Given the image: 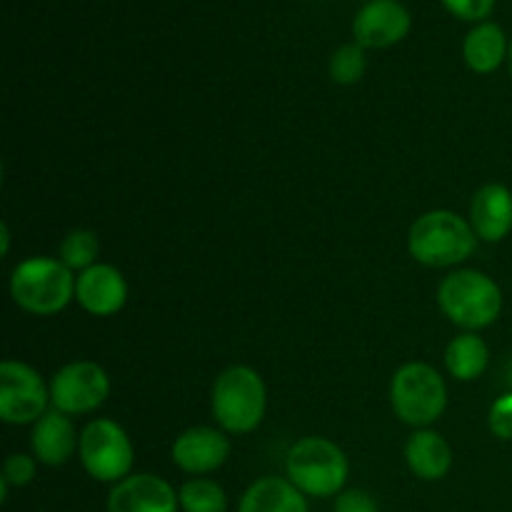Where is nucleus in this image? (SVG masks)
<instances>
[{
	"label": "nucleus",
	"mask_w": 512,
	"mask_h": 512,
	"mask_svg": "<svg viewBox=\"0 0 512 512\" xmlns=\"http://www.w3.org/2000/svg\"><path fill=\"white\" fill-rule=\"evenodd\" d=\"M478 235L468 220L453 210H430L420 215L408 235V248L418 263L428 268H450L475 253Z\"/></svg>",
	"instance_id": "f257e3e1"
},
{
	"label": "nucleus",
	"mask_w": 512,
	"mask_h": 512,
	"mask_svg": "<svg viewBox=\"0 0 512 512\" xmlns=\"http://www.w3.org/2000/svg\"><path fill=\"white\" fill-rule=\"evenodd\" d=\"M438 305L450 323L475 333L498 320L503 293L498 283L480 270H455L440 283Z\"/></svg>",
	"instance_id": "f03ea898"
},
{
	"label": "nucleus",
	"mask_w": 512,
	"mask_h": 512,
	"mask_svg": "<svg viewBox=\"0 0 512 512\" xmlns=\"http://www.w3.org/2000/svg\"><path fill=\"white\" fill-rule=\"evenodd\" d=\"M265 383L248 365H233L213 385V415L225 433L243 435L263 423Z\"/></svg>",
	"instance_id": "7ed1b4c3"
},
{
	"label": "nucleus",
	"mask_w": 512,
	"mask_h": 512,
	"mask_svg": "<svg viewBox=\"0 0 512 512\" xmlns=\"http://www.w3.org/2000/svg\"><path fill=\"white\" fill-rule=\"evenodd\" d=\"M288 480L310 498H333L348 480V458L328 438H303L285 460Z\"/></svg>",
	"instance_id": "20e7f679"
},
{
	"label": "nucleus",
	"mask_w": 512,
	"mask_h": 512,
	"mask_svg": "<svg viewBox=\"0 0 512 512\" xmlns=\"http://www.w3.org/2000/svg\"><path fill=\"white\" fill-rule=\"evenodd\" d=\"M75 275L60 260L28 258L13 270L10 295L33 315H55L75 298Z\"/></svg>",
	"instance_id": "39448f33"
},
{
	"label": "nucleus",
	"mask_w": 512,
	"mask_h": 512,
	"mask_svg": "<svg viewBox=\"0 0 512 512\" xmlns=\"http://www.w3.org/2000/svg\"><path fill=\"white\" fill-rule=\"evenodd\" d=\"M390 403L403 423L425 428L445 413L448 388L433 365L408 363L395 373L390 385Z\"/></svg>",
	"instance_id": "423d86ee"
},
{
	"label": "nucleus",
	"mask_w": 512,
	"mask_h": 512,
	"mask_svg": "<svg viewBox=\"0 0 512 512\" xmlns=\"http://www.w3.org/2000/svg\"><path fill=\"white\" fill-rule=\"evenodd\" d=\"M80 460L98 483H120L133 468V443L115 420H93L80 433Z\"/></svg>",
	"instance_id": "0eeeda50"
},
{
	"label": "nucleus",
	"mask_w": 512,
	"mask_h": 512,
	"mask_svg": "<svg viewBox=\"0 0 512 512\" xmlns=\"http://www.w3.org/2000/svg\"><path fill=\"white\" fill-rule=\"evenodd\" d=\"M50 388L30 365L3 360L0 365V418L8 425L38 423L48 413Z\"/></svg>",
	"instance_id": "6e6552de"
},
{
	"label": "nucleus",
	"mask_w": 512,
	"mask_h": 512,
	"mask_svg": "<svg viewBox=\"0 0 512 512\" xmlns=\"http://www.w3.org/2000/svg\"><path fill=\"white\" fill-rule=\"evenodd\" d=\"M110 395L108 373L93 360H75L50 380V403L65 415L93 413Z\"/></svg>",
	"instance_id": "1a4fd4ad"
},
{
	"label": "nucleus",
	"mask_w": 512,
	"mask_h": 512,
	"mask_svg": "<svg viewBox=\"0 0 512 512\" xmlns=\"http://www.w3.org/2000/svg\"><path fill=\"white\" fill-rule=\"evenodd\" d=\"M180 495L153 473L128 475L108 495V512H178Z\"/></svg>",
	"instance_id": "9d476101"
},
{
	"label": "nucleus",
	"mask_w": 512,
	"mask_h": 512,
	"mask_svg": "<svg viewBox=\"0 0 512 512\" xmlns=\"http://www.w3.org/2000/svg\"><path fill=\"white\" fill-rule=\"evenodd\" d=\"M410 30V13L398 0H370L353 20L355 43L363 48H390Z\"/></svg>",
	"instance_id": "9b49d317"
},
{
	"label": "nucleus",
	"mask_w": 512,
	"mask_h": 512,
	"mask_svg": "<svg viewBox=\"0 0 512 512\" xmlns=\"http://www.w3.org/2000/svg\"><path fill=\"white\" fill-rule=\"evenodd\" d=\"M75 300L85 313L110 318L128 300V283L115 265L95 263L75 280Z\"/></svg>",
	"instance_id": "f8f14e48"
},
{
	"label": "nucleus",
	"mask_w": 512,
	"mask_h": 512,
	"mask_svg": "<svg viewBox=\"0 0 512 512\" xmlns=\"http://www.w3.org/2000/svg\"><path fill=\"white\" fill-rule=\"evenodd\" d=\"M230 440L220 430L190 428L173 443V463L190 475H205L218 470L228 460Z\"/></svg>",
	"instance_id": "ddd939ff"
},
{
	"label": "nucleus",
	"mask_w": 512,
	"mask_h": 512,
	"mask_svg": "<svg viewBox=\"0 0 512 512\" xmlns=\"http://www.w3.org/2000/svg\"><path fill=\"white\" fill-rule=\"evenodd\" d=\"M470 225L485 243H500L512 230V193L505 185L490 183L475 193L470 205Z\"/></svg>",
	"instance_id": "4468645a"
},
{
	"label": "nucleus",
	"mask_w": 512,
	"mask_h": 512,
	"mask_svg": "<svg viewBox=\"0 0 512 512\" xmlns=\"http://www.w3.org/2000/svg\"><path fill=\"white\" fill-rule=\"evenodd\" d=\"M33 455L43 465L58 468L73 458L75 450L80 448V438L75 433V425L60 410H48L33 428Z\"/></svg>",
	"instance_id": "2eb2a0df"
},
{
	"label": "nucleus",
	"mask_w": 512,
	"mask_h": 512,
	"mask_svg": "<svg viewBox=\"0 0 512 512\" xmlns=\"http://www.w3.org/2000/svg\"><path fill=\"white\" fill-rule=\"evenodd\" d=\"M405 460H408V468L413 470V475H418L420 480H443L450 473V465H453V450L445 443V438L435 430H423L410 435L408 445H405Z\"/></svg>",
	"instance_id": "dca6fc26"
},
{
	"label": "nucleus",
	"mask_w": 512,
	"mask_h": 512,
	"mask_svg": "<svg viewBox=\"0 0 512 512\" xmlns=\"http://www.w3.org/2000/svg\"><path fill=\"white\" fill-rule=\"evenodd\" d=\"M238 512H310L305 495L285 478H260L245 490Z\"/></svg>",
	"instance_id": "f3484780"
},
{
	"label": "nucleus",
	"mask_w": 512,
	"mask_h": 512,
	"mask_svg": "<svg viewBox=\"0 0 512 512\" xmlns=\"http://www.w3.org/2000/svg\"><path fill=\"white\" fill-rule=\"evenodd\" d=\"M508 38L498 23H480L468 33L463 43L465 63L475 73H495L508 58Z\"/></svg>",
	"instance_id": "a211bd4d"
},
{
	"label": "nucleus",
	"mask_w": 512,
	"mask_h": 512,
	"mask_svg": "<svg viewBox=\"0 0 512 512\" xmlns=\"http://www.w3.org/2000/svg\"><path fill=\"white\" fill-rule=\"evenodd\" d=\"M490 350L485 340L475 333H463L458 338L450 340L448 350H445V368L453 378L470 383V380L480 378L488 368Z\"/></svg>",
	"instance_id": "6ab92c4d"
},
{
	"label": "nucleus",
	"mask_w": 512,
	"mask_h": 512,
	"mask_svg": "<svg viewBox=\"0 0 512 512\" xmlns=\"http://www.w3.org/2000/svg\"><path fill=\"white\" fill-rule=\"evenodd\" d=\"M180 510L183 512H225L228 498L220 483L208 478H195L180 488Z\"/></svg>",
	"instance_id": "aec40b11"
},
{
	"label": "nucleus",
	"mask_w": 512,
	"mask_h": 512,
	"mask_svg": "<svg viewBox=\"0 0 512 512\" xmlns=\"http://www.w3.org/2000/svg\"><path fill=\"white\" fill-rule=\"evenodd\" d=\"M100 253V240L93 230H70L60 243V263L70 270H88L93 268Z\"/></svg>",
	"instance_id": "412c9836"
},
{
	"label": "nucleus",
	"mask_w": 512,
	"mask_h": 512,
	"mask_svg": "<svg viewBox=\"0 0 512 512\" xmlns=\"http://www.w3.org/2000/svg\"><path fill=\"white\" fill-rule=\"evenodd\" d=\"M365 75V48L358 43L340 45L330 58V78L338 85H355Z\"/></svg>",
	"instance_id": "4be33fe9"
},
{
	"label": "nucleus",
	"mask_w": 512,
	"mask_h": 512,
	"mask_svg": "<svg viewBox=\"0 0 512 512\" xmlns=\"http://www.w3.org/2000/svg\"><path fill=\"white\" fill-rule=\"evenodd\" d=\"M35 460L30 458V455H10L8 460H5L3 465V475H0V480H3L8 488H23V485H28L30 480L35 478Z\"/></svg>",
	"instance_id": "5701e85b"
},
{
	"label": "nucleus",
	"mask_w": 512,
	"mask_h": 512,
	"mask_svg": "<svg viewBox=\"0 0 512 512\" xmlns=\"http://www.w3.org/2000/svg\"><path fill=\"white\" fill-rule=\"evenodd\" d=\"M490 430L495 438L512 440V393L495 400L490 408Z\"/></svg>",
	"instance_id": "b1692460"
},
{
	"label": "nucleus",
	"mask_w": 512,
	"mask_h": 512,
	"mask_svg": "<svg viewBox=\"0 0 512 512\" xmlns=\"http://www.w3.org/2000/svg\"><path fill=\"white\" fill-rule=\"evenodd\" d=\"M333 512H380V508L378 503H375L373 495L355 488V490H345V493H340V498L335 500Z\"/></svg>",
	"instance_id": "393cba45"
},
{
	"label": "nucleus",
	"mask_w": 512,
	"mask_h": 512,
	"mask_svg": "<svg viewBox=\"0 0 512 512\" xmlns=\"http://www.w3.org/2000/svg\"><path fill=\"white\" fill-rule=\"evenodd\" d=\"M443 5L463 20H483L490 15L495 0H443Z\"/></svg>",
	"instance_id": "a878e982"
},
{
	"label": "nucleus",
	"mask_w": 512,
	"mask_h": 512,
	"mask_svg": "<svg viewBox=\"0 0 512 512\" xmlns=\"http://www.w3.org/2000/svg\"><path fill=\"white\" fill-rule=\"evenodd\" d=\"M0 240H3V255H8L10 248V233H8V225H0Z\"/></svg>",
	"instance_id": "bb28decb"
},
{
	"label": "nucleus",
	"mask_w": 512,
	"mask_h": 512,
	"mask_svg": "<svg viewBox=\"0 0 512 512\" xmlns=\"http://www.w3.org/2000/svg\"><path fill=\"white\" fill-rule=\"evenodd\" d=\"M508 68H510V78H512V40H510V50H508Z\"/></svg>",
	"instance_id": "cd10ccee"
},
{
	"label": "nucleus",
	"mask_w": 512,
	"mask_h": 512,
	"mask_svg": "<svg viewBox=\"0 0 512 512\" xmlns=\"http://www.w3.org/2000/svg\"><path fill=\"white\" fill-rule=\"evenodd\" d=\"M508 385L512 388V363H510V368H508Z\"/></svg>",
	"instance_id": "c85d7f7f"
}]
</instances>
